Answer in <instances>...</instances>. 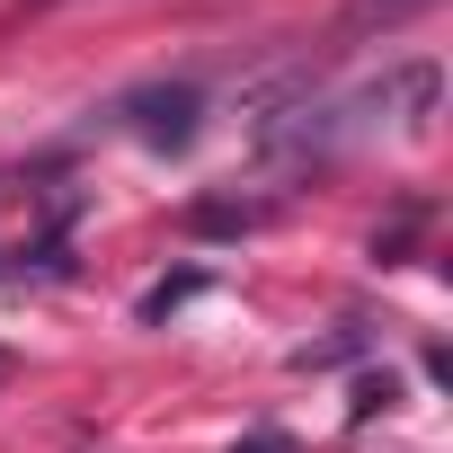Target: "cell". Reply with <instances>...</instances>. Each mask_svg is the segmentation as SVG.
Masks as SVG:
<instances>
[{
	"label": "cell",
	"mask_w": 453,
	"mask_h": 453,
	"mask_svg": "<svg viewBox=\"0 0 453 453\" xmlns=\"http://www.w3.org/2000/svg\"><path fill=\"white\" fill-rule=\"evenodd\" d=\"M125 125L142 134V142H196V89L178 81V89H134L125 98Z\"/></svg>",
	"instance_id": "1"
},
{
	"label": "cell",
	"mask_w": 453,
	"mask_h": 453,
	"mask_svg": "<svg viewBox=\"0 0 453 453\" xmlns=\"http://www.w3.org/2000/svg\"><path fill=\"white\" fill-rule=\"evenodd\" d=\"M409 10H426V0H365L356 19H382V27H391V19H409Z\"/></svg>",
	"instance_id": "2"
},
{
	"label": "cell",
	"mask_w": 453,
	"mask_h": 453,
	"mask_svg": "<svg viewBox=\"0 0 453 453\" xmlns=\"http://www.w3.org/2000/svg\"><path fill=\"white\" fill-rule=\"evenodd\" d=\"M241 453H294V444H285V435H276V426H258V435H250V444H241Z\"/></svg>",
	"instance_id": "3"
}]
</instances>
